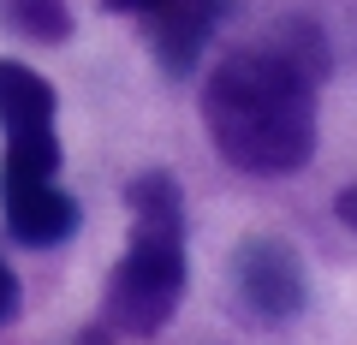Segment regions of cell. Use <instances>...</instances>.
I'll list each match as a JSON object with an SVG mask.
<instances>
[{
  "instance_id": "1",
  "label": "cell",
  "mask_w": 357,
  "mask_h": 345,
  "mask_svg": "<svg viewBox=\"0 0 357 345\" xmlns=\"http://www.w3.org/2000/svg\"><path fill=\"white\" fill-rule=\"evenodd\" d=\"M316 90L321 72L286 54L274 30L250 48L227 54L203 77V125L220 161L250 179H286L304 173L316 155Z\"/></svg>"
},
{
  "instance_id": "2",
  "label": "cell",
  "mask_w": 357,
  "mask_h": 345,
  "mask_svg": "<svg viewBox=\"0 0 357 345\" xmlns=\"http://www.w3.org/2000/svg\"><path fill=\"white\" fill-rule=\"evenodd\" d=\"M131 208V244L119 256L114 280L102 298V328L114 339H155L167 321L178 316L185 298V191L173 173H137L126 185Z\"/></svg>"
},
{
  "instance_id": "3",
  "label": "cell",
  "mask_w": 357,
  "mask_h": 345,
  "mask_svg": "<svg viewBox=\"0 0 357 345\" xmlns=\"http://www.w3.org/2000/svg\"><path fill=\"white\" fill-rule=\"evenodd\" d=\"M0 220L30 250H54L77 232L84 208L60 185V137L6 143V155H0Z\"/></svg>"
},
{
  "instance_id": "4",
  "label": "cell",
  "mask_w": 357,
  "mask_h": 345,
  "mask_svg": "<svg viewBox=\"0 0 357 345\" xmlns=\"http://www.w3.org/2000/svg\"><path fill=\"white\" fill-rule=\"evenodd\" d=\"M227 280H232V304H238L250 321H262V328L298 321L310 309L304 256H298L286 238H274V232H250V238H238Z\"/></svg>"
},
{
  "instance_id": "5",
  "label": "cell",
  "mask_w": 357,
  "mask_h": 345,
  "mask_svg": "<svg viewBox=\"0 0 357 345\" xmlns=\"http://www.w3.org/2000/svg\"><path fill=\"white\" fill-rule=\"evenodd\" d=\"M238 13V0H167L161 13H149V48L167 77H191L215 30Z\"/></svg>"
},
{
  "instance_id": "6",
  "label": "cell",
  "mask_w": 357,
  "mask_h": 345,
  "mask_svg": "<svg viewBox=\"0 0 357 345\" xmlns=\"http://www.w3.org/2000/svg\"><path fill=\"white\" fill-rule=\"evenodd\" d=\"M54 84L24 60H0V131L18 137H54Z\"/></svg>"
},
{
  "instance_id": "7",
  "label": "cell",
  "mask_w": 357,
  "mask_h": 345,
  "mask_svg": "<svg viewBox=\"0 0 357 345\" xmlns=\"http://www.w3.org/2000/svg\"><path fill=\"white\" fill-rule=\"evenodd\" d=\"M0 13L30 42H66L72 36V6L66 0H0Z\"/></svg>"
},
{
  "instance_id": "8",
  "label": "cell",
  "mask_w": 357,
  "mask_h": 345,
  "mask_svg": "<svg viewBox=\"0 0 357 345\" xmlns=\"http://www.w3.org/2000/svg\"><path fill=\"white\" fill-rule=\"evenodd\" d=\"M18 309H24V286H18V274L6 268V256H0V328H6Z\"/></svg>"
},
{
  "instance_id": "9",
  "label": "cell",
  "mask_w": 357,
  "mask_h": 345,
  "mask_svg": "<svg viewBox=\"0 0 357 345\" xmlns=\"http://www.w3.org/2000/svg\"><path fill=\"white\" fill-rule=\"evenodd\" d=\"M333 215H340V227H351V232H357V185H345V191L333 197Z\"/></svg>"
},
{
  "instance_id": "10",
  "label": "cell",
  "mask_w": 357,
  "mask_h": 345,
  "mask_svg": "<svg viewBox=\"0 0 357 345\" xmlns=\"http://www.w3.org/2000/svg\"><path fill=\"white\" fill-rule=\"evenodd\" d=\"M107 13H137V18H149V13H161L167 0H102Z\"/></svg>"
},
{
  "instance_id": "11",
  "label": "cell",
  "mask_w": 357,
  "mask_h": 345,
  "mask_svg": "<svg viewBox=\"0 0 357 345\" xmlns=\"http://www.w3.org/2000/svg\"><path fill=\"white\" fill-rule=\"evenodd\" d=\"M72 345H114V333H107V328H89V333H77Z\"/></svg>"
}]
</instances>
